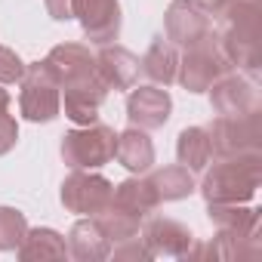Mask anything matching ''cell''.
Listing matches in <instances>:
<instances>
[{
  "label": "cell",
  "mask_w": 262,
  "mask_h": 262,
  "mask_svg": "<svg viewBox=\"0 0 262 262\" xmlns=\"http://www.w3.org/2000/svg\"><path fill=\"white\" fill-rule=\"evenodd\" d=\"M19 259L22 262H37V259H65L68 244L56 228H28L25 241L19 244Z\"/></svg>",
  "instance_id": "obj_21"
},
{
  "label": "cell",
  "mask_w": 262,
  "mask_h": 262,
  "mask_svg": "<svg viewBox=\"0 0 262 262\" xmlns=\"http://www.w3.org/2000/svg\"><path fill=\"white\" fill-rule=\"evenodd\" d=\"M114 158L120 161V167H126L133 176H142L155 167V145L148 139V129L129 126L123 133H117V148Z\"/></svg>",
  "instance_id": "obj_16"
},
{
  "label": "cell",
  "mask_w": 262,
  "mask_h": 262,
  "mask_svg": "<svg viewBox=\"0 0 262 262\" xmlns=\"http://www.w3.org/2000/svg\"><path fill=\"white\" fill-rule=\"evenodd\" d=\"M262 182V155L222 158L204 173L201 194L207 204H247L256 198Z\"/></svg>",
  "instance_id": "obj_2"
},
{
  "label": "cell",
  "mask_w": 262,
  "mask_h": 262,
  "mask_svg": "<svg viewBox=\"0 0 262 262\" xmlns=\"http://www.w3.org/2000/svg\"><path fill=\"white\" fill-rule=\"evenodd\" d=\"M210 145L219 158H241V155H262V117L253 114H219L213 120Z\"/></svg>",
  "instance_id": "obj_4"
},
{
  "label": "cell",
  "mask_w": 262,
  "mask_h": 262,
  "mask_svg": "<svg viewBox=\"0 0 262 262\" xmlns=\"http://www.w3.org/2000/svg\"><path fill=\"white\" fill-rule=\"evenodd\" d=\"M164 31L173 47H194L213 34V25L194 0H173L164 16Z\"/></svg>",
  "instance_id": "obj_9"
},
{
  "label": "cell",
  "mask_w": 262,
  "mask_h": 262,
  "mask_svg": "<svg viewBox=\"0 0 262 262\" xmlns=\"http://www.w3.org/2000/svg\"><path fill=\"white\" fill-rule=\"evenodd\" d=\"M234 4H241V0H198V7L210 16H225Z\"/></svg>",
  "instance_id": "obj_31"
},
{
  "label": "cell",
  "mask_w": 262,
  "mask_h": 262,
  "mask_svg": "<svg viewBox=\"0 0 262 262\" xmlns=\"http://www.w3.org/2000/svg\"><path fill=\"white\" fill-rule=\"evenodd\" d=\"M225 28L219 31L216 47L225 56L228 68H244L250 74L259 71L262 62V13L259 0H241L225 16Z\"/></svg>",
  "instance_id": "obj_1"
},
{
  "label": "cell",
  "mask_w": 262,
  "mask_h": 262,
  "mask_svg": "<svg viewBox=\"0 0 262 262\" xmlns=\"http://www.w3.org/2000/svg\"><path fill=\"white\" fill-rule=\"evenodd\" d=\"M173 111V99L167 90L161 86H139L126 96V117L129 126H139V129H161L170 120Z\"/></svg>",
  "instance_id": "obj_12"
},
{
  "label": "cell",
  "mask_w": 262,
  "mask_h": 262,
  "mask_svg": "<svg viewBox=\"0 0 262 262\" xmlns=\"http://www.w3.org/2000/svg\"><path fill=\"white\" fill-rule=\"evenodd\" d=\"M210 102L216 114H253L259 111V86L241 74H222L210 86Z\"/></svg>",
  "instance_id": "obj_13"
},
{
  "label": "cell",
  "mask_w": 262,
  "mask_h": 262,
  "mask_svg": "<svg viewBox=\"0 0 262 262\" xmlns=\"http://www.w3.org/2000/svg\"><path fill=\"white\" fill-rule=\"evenodd\" d=\"M93 219H96V225L102 228V234H105L111 244L126 241V237H136V234H139V225H142V219H139V216L120 210V207H117V204H111V201H108V207H105V210H99Z\"/></svg>",
  "instance_id": "obj_25"
},
{
  "label": "cell",
  "mask_w": 262,
  "mask_h": 262,
  "mask_svg": "<svg viewBox=\"0 0 262 262\" xmlns=\"http://www.w3.org/2000/svg\"><path fill=\"white\" fill-rule=\"evenodd\" d=\"M43 65L53 74V80L59 83V90L96 74V56L86 47H80V43H59V47H53L47 53Z\"/></svg>",
  "instance_id": "obj_14"
},
{
  "label": "cell",
  "mask_w": 262,
  "mask_h": 262,
  "mask_svg": "<svg viewBox=\"0 0 262 262\" xmlns=\"http://www.w3.org/2000/svg\"><path fill=\"white\" fill-rule=\"evenodd\" d=\"M19 83H22L19 108H22L25 120H31V123H50V120L59 117V111H62V93H59V83L53 80V74L47 71L43 62L25 65V77Z\"/></svg>",
  "instance_id": "obj_5"
},
{
  "label": "cell",
  "mask_w": 262,
  "mask_h": 262,
  "mask_svg": "<svg viewBox=\"0 0 262 262\" xmlns=\"http://www.w3.org/2000/svg\"><path fill=\"white\" fill-rule=\"evenodd\" d=\"M117 133L105 123H86L62 136V161L71 170H99L114 161Z\"/></svg>",
  "instance_id": "obj_3"
},
{
  "label": "cell",
  "mask_w": 262,
  "mask_h": 262,
  "mask_svg": "<svg viewBox=\"0 0 262 262\" xmlns=\"http://www.w3.org/2000/svg\"><path fill=\"white\" fill-rule=\"evenodd\" d=\"M111 191L114 185L99 176V173H86V170H74L65 182H62V207L68 213H77V216H96L99 210L108 207L111 201Z\"/></svg>",
  "instance_id": "obj_7"
},
{
  "label": "cell",
  "mask_w": 262,
  "mask_h": 262,
  "mask_svg": "<svg viewBox=\"0 0 262 262\" xmlns=\"http://www.w3.org/2000/svg\"><path fill=\"white\" fill-rule=\"evenodd\" d=\"M256 253H259V237H250V234H241V231H225V228H219L216 241L210 247H204V256L225 259V262H231V259H250Z\"/></svg>",
  "instance_id": "obj_24"
},
{
  "label": "cell",
  "mask_w": 262,
  "mask_h": 262,
  "mask_svg": "<svg viewBox=\"0 0 262 262\" xmlns=\"http://www.w3.org/2000/svg\"><path fill=\"white\" fill-rule=\"evenodd\" d=\"M7 108H10V93H7L4 86H0V114H4Z\"/></svg>",
  "instance_id": "obj_32"
},
{
  "label": "cell",
  "mask_w": 262,
  "mask_h": 262,
  "mask_svg": "<svg viewBox=\"0 0 262 262\" xmlns=\"http://www.w3.org/2000/svg\"><path fill=\"white\" fill-rule=\"evenodd\" d=\"M111 204H117L120 210H126V213H133V216L145 219L148 213L158 210L161 198H158V191H155V185H151L148 179L133 176V179H123L120 185H114V191H111Z\"/></svg>",
  "instance_id": "obj_18"
},
{
  "label": "cell",
  "mask_w": 262,
  "mask_h": 262,
  "mask_svg": "<svg viewBox=\"0 0 262 262\" xmlns=\"http://www.w3.org/2000/svg\"><path fill=\"white\" fill-rule=\"evenodd\" d=\"M68 256L80 259V262H99L111 256V241L102 234V228L96 225V219H80L71 225L68 231Z\"/></svg>",
  "instance_id": "obj_17"
},
{
  "label": "cell",
  "mask_w": 262,
  "mask_h": 262,
  "mask_svg": "<svg viewBox=\"0 0 262 262\" xmlns=\"http://www.w3.org/2000/svg\"><path fill=\"white\" fill-rule=\"evenodd\" d=\"M28 234V219L16 207H0V250L10 253L19 250V244Z\"/></svg>",
  "instance_id": "obj_26"
},
{
  "label": "cell",
  "mask_w": 262,
  "mask_h": 262,
  "mask_svg": "<svg viewBox=\"0 0 262 262\" xmlns=\"http://www.w3.org/2000/svg\"><path fill=\"white\" fill-rule=\"evenodd\" d=\"M108 96V86L99 80V74H90L77 83H68L62 86V111L71 123L77 126H86V123H96L99 120V108Z\"/></svg>",
  "instance_id": "obj_11"
},
{
  "label": "cell",
  "mask_w": 262,
  "mask_h": 262,
  "mask_svg": "<svg viewBox=\"0 0 262 262\" xmlns=\"http://www.w3.org/2000/svg\"><path fill=\"white\" fill-rule=\"evenodd\" d=\"M19 142V123L4 111L0 114V155H10Z\"/></svg>",
  "instance_id": "obj_29"
},
{
  "label": "cell",
  "mask_w": 262,
  "mask_h": 262,
  "mask_svg": "<svg viewBox=\"0 0 262 262\" xmlns=\"http://www.w3.org/2000/svg\"><path fill=\"white\" fill-rule=\"evenodd\" d=\"M74 19L80 22L90 43H111L120 34V4L117 0H74Z\"/></svg>",
  "instance_id": "obj_10"
},
{
  "label": "cell",
  "mask_w": 262,
  "mask_h": 262,
  "mask_svg": "<svg viewBox=\"0 0 262 262\" xmlns=\"http://www.w3.org/2000/svg\"><path fill=\"white\" fill-rule=\"evenodd\" d=\"M176 158L185 170L191 173H204L210 167V158H213V145H210V133L204 126H188L179 133V142H176Z\"/></svg>",
  "instance_id": "obj_20"
},
{
  "label": "cell",
  "mask_w": 262,
  "mask_h": 262,
  "mask_svg": "<svg viewBox=\"0 0 262 262\" xmlns=\"http://www.w3.org/2000/svg\"><path fill=\"white\" fill-rule=\"evenodd\" d=\"M145 247L151 256H167V259H204V247L198 237L176 219H151L142 231Z\"/></svg>",
  "instance_id": "obj_8"
},
{
  "label": "cell",
  "mask_w": 262,
  "mask_h": 262,
  "mask_svg": "<svg viewBox=\"0 0 262 262\" xmlns=\"http://www.w3.org/2000/svg\"><path fill=\"white\" fill-rule=\"evenodd\" d=\"M25 77V62L10 47H0V83H19Z\"/></svg>",
  "instance_id": "obj_28"
},
{
  "label": "cell",
  "mask_w": 262,
  "mask_h": 262,
  "mask_svg": "<svg viewBox=\"0 0 262 262\" xmlns=\"http://www.w3.org/2000/svg\"><path fill=\"white\" fill-rule=\"evenodd\" d=\"M139 68L145 71V77H148L155 86H170V83L176 80V71H179V53H176V47H173L170 40L158 37V40L148 47V53L142 56Z\"/></svg>",
  "instance_id": "obj_19"
},
{
  "label": "cell",
  "mask_w": 262,
  "mask_h": 262,
  "mask_svg": "<svg viewBox=\"0 0 262 262\" xmlns=\"http://www.w3.org/2000/svg\"><path fill=\"white\" fill-rule=\"evenodd\" d=\"M43 4H47V13H50L56 22L74 19V0H43Z\"/></svg>",
  "instance_id": "obj_30"
},
{
  "label": "cell",
  "mask_w": 262,
  "mask_h": 262,
  "mask_svg": "<svg viewBox=\"0 0 262 262\" xmlns=\"http://www.w3.org/2000/svg\"><path fill=\"white\" fill-rule=\"evenodd\" d=\"M228 71V62L225 56L219 53L213 34L194 47H185V56L179 59V71H176V80L188 90V93H207L222 74Z\"/></svg>",
  "instance_id": "obj_6"
},
{
  "label": "cell",
  "mask_w": 262,
  "mask_h": 262,
  "mask_svg": "<svg viewBox=\"0 0 262 262\" xmlns=\"http://www.w3.org/2000/svg\"><path fill=\"white\" fill-rule=\"evenodd\" d=\"M111 256H114V259H136V262L155 259L151 250L145 247V241H142L139 234H136V237H126V241H117V244L111 247Z\"/></svg>",
  "instance_id": "obj_27"
},
{
  "label": "cell",
  "mask_w": 262,
  "mask_h": 262,
  "mask_svg": "<svg viewBox=\"0 0 262 262\" xmlns=\"http://www.w3.org/2000/svg\"><path fill=\"white\" fill-rule=\"evenodd\" d=\"M96 74L108 90H133L136 77H139V59L126 47L102 43V50L96 56Z\"/></svg>",
  "instance_id": "obj_15"
},
{
  "label": "cell",
  "mask_w": 262,
  "mask_h": 262,
  "mask_svg": "<svg viewBox=\"0 0 262 262\" xmlns=\"http://www.w3.org/2000/svg\"><path fill=\"white\" fill-rule=\"evenodd\" d=\"M210 222L225 231H241L250 237H259V210L244 204H207Z\"/></svg>",
  "instance_id": "obj_22"
},
{
  "label": "cell",
  "mask_w": 262,
  "mask_h": 262,
  "mask_svg": "<svg viewBox=\"0 0 262 262\" xmlns=\"http://www.w3.org/2000/svg\"><path fill=\"white\" fill-rule=\"evenodd\" d=\"M148 182L155 185L158 198L161 201H182L188 194H194V173L185 170L182 164H173V167H161L148 176Z\"/></svg>",
  "instance_id": "obj_23"
}]
</instances>
